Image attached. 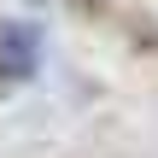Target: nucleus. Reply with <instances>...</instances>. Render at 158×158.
<instances>
[{"instance_id":"f257e3e1","label":"nucleus","mask_w":158,"mask_h":158,"mask_svg":"<svg viewBox=\"0 0 158 158\" xmlns=\"http://www.w3.org/2000/svg\"><path fill=\"white\" fill-rule=\"evenodd\" d=\"M41 64L35 23H0V82H29Z\"/></svg>"}]
</instances>
